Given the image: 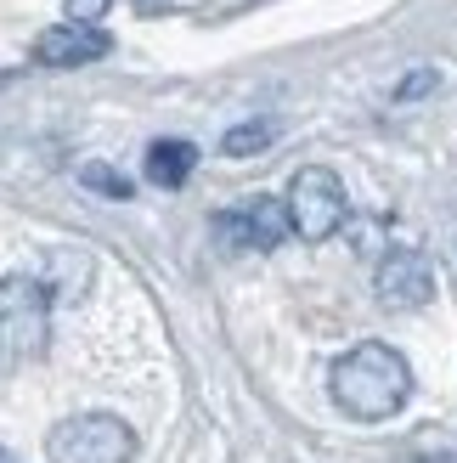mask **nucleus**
Returning <instances> with one entry per match:
<instances>
[{
    "instance_id": "20e7f679",
    "label": "nucleus",
    "mask_w": 457,
    "mask_h": 463,
    "mask_svg": "<svg viewBox=\"0 0 457 463\" xmlns=\"http://www.w3.org/2000/svg\"><path fill=\"white\" fill-rule=\"evenodd\" d=\"M45 452H51V463H130L135 435L113 412H79V419H62L51 430Z\"/></svg>"
},
{
    "instance_id": "423d86ee",
    "label": "nucleus",
    "mask_w": 457,
    "mask_h": 463,
    "mask_svg": "<svg viewBox=\"0 0 457 463\" xmlns=\"http://www.w3.org/2000/svg\"><path fill=\"white\" fill-rule=\"evenodd\" d=\"M435 288H441V277H435V266H429V254H418V249H390L378 260V299L384 306L418 311V306L435 299Z\"/></svg>"
},
{
    "instance_id": "1a4fd4ad",
    "label": "nucleus",
    "mask_w": 457,
    "mask_h": 463,
    "mask_svg": "<svg viewBox=\"0 0 457 463\" xmlns=\"http://www.w3.org/2000/svg\"><path fill=\"white\" fill-rule=\"evenodd\" d=\"M271 142H277V125H271V119H255V125H232V130H226L220 153H226V158H248V153H266Z\"/></svg>"
},
{
    "instance_id": "0eeeda50",
    "label": "nucleus",
    "mask_w": 457,
    "mask_h": 463,
    "mask_svg": "<svg viewBox=\"0 0 457 463\" xmlns=\"http://www.w3.org/2000/svg\"><path fill=\"white\" fill-rule=\"evenodd\" d=\"M107 52H113V40L97 23H57V29H45L34 40L40 68H85V62H102Z\"/></svg>"
},
{
    "instance_id": "6e6552de",
    "label": "nucleus",
    "mask_w": 457,
    "mask_h": 463,
    "mask_svg": "<svg viewBox=\"0 0 457 463\" xmlns=\"http://www.w3.org/2000/svg\"><path fill=\"white\" fill-rule=\"evenodd\" d=\"M192 170H198V147L192 142H153L147 147V181L153 187H187L192 181Z\"/></svg>"
},
{
    "instance_id": "f03ea898",
    "label": "nucleus",
    "mask_w": 457,
    "mask_h": 463,
    "mask_svg": "<svg viewBox=\"0 0 457 463\" xmlns=\"http://www.w3.org/2000/svg\"><path fill=\"white\" fill-rule=\"evenodd\" d=\"M51 345V294L34 277H0V373H17Z\"/></svg>"
},
{
    "instance_id": "f257e3e1",
    "label": "nucleus",
    "mask_w": 457,
    "mask_h": 463,
    "mask_svg": "<svg viewBox=\"0 0 457 463\" xmlns=\"http://www.w3.org/2000/svg\"><path fill=\"white\" fill-rule=\"evenodd\" d=\"M413 396V367L396 345L368 339L333 367V402L361 424H378V419H396Z\"/></svg>"
},
{
    "instance_id": "2eb2a0df",
    "label": "nucleus",
    "mask_w": 457,
    "mask_h": 463,
    "mask_svg": "<svg viewBox=\"0 0 457 463\" xmlns=\"http://www.w3.org/2000/svg\"><path fill=\"white\" fill-rule=\"evenodd\" d=\"M0 463H12V458H6V452H0Z\"/></svg>"
},
{
    "instance_id": "f8f14e48",
    "label": "nucleus",
    "mask_w": 457,
    "mask_h": 463,
    "mask_svg": "<svg viewBox=\"0 0 457 463\" xmlns=\"http://www.w3.org/2000/svg\"><path fill=\"white\" fill-rule=\"evenodd\" d=\"M113 0H68V23H97Z\"/></svg>"
},
{
    "instance_id": "9d476101",
    "label": "nucleus",
    "mask_w": 457,
    "mask_h": 463,
    "mask_svg": "<svg viewBox=\"0 0 457 463\" xmlns=\"http://www.w3.org/2000/svg\"><path fill=\"white\" fill-rule=\"evenodd\" d=\"M79 181L90 193H107V198H130V181L119 175V170H107V165H85L79 170Z\"/></svg>"
},
{
    "instance_id": "9b49d317",
    "label": "nucleus",
    "mask_w": 457,
    "mask_h": 463,
    "mask_svg": "<svg viewBox=\"0 0 457 463\" xmlns=\"http://www.w3.org/2000/svg\"><path fill=\"white\" fill-rule=\"evenodd\" d=\"M435 85H441L435 68H418L413 80H401V85H396V97H401V102H413V97H424V90H435Z\"/></svg>"
},
{
    "instance_id": "39448f33",
    "label": "nucleus",
    "mask_w": 457,
    "mask_h": 463,
    "mask_svg": "<svg viewBox=\"0 0 457 463\" xmlns=\"http://www.w3.org/2000/svg\"><path fill=\"white\" fill-rule=\"evenodd\" d=\"M215 238L226 249H238V254H266V249H277L288 238V215H283V203L277 198H248L238 203V210H226L215 215Z\"/></svg>"
},
{
    "instance_id": "7ed1b4c3",
    "label": "nucleus",
    "mask_w": 457,
    "mask_h": 463,
    "mask_svg": "<svg viewBox=\"0 0 457 463\" xmlns=\"http://www.w3.org/2000/svg\"><path fill=\"white\" fill-rule=\"evenodd\" d=\"M345 181H339L328 165H305L300 175L288 181V198H283V215L288 232H300L305 243H328L339 226H345Z\"/></svg>"
},
{
    "instance_id": "ddd939ff",
    "label": "nucleus",
    "mask_w": 457,
    "mask_h": 463,
    "mask_svg": "<svg viewBox=\"0 0 457 463\" xmlns=\"http://www.w3.org/2000/svg\"><path fill=\"white\" fill-rule=\"evenodd\" d=\"M135 6H142V12H158V6H164V0H135Z\"/></svg>"
},
{
    "instance_id": "4468645a",
    "label": "nucleus",
    "mask_w": 457,
    "mask_h": 463,
    "mask_svg": "<svg viewBox=\"0 0 457 463\" xmlns=\"http://www.w3.org/2000/svg\"><path fill=\"white\" fill-rule=\"evenodd\" d=\"M424 463H457V452H441V458H424Z\"/></svg>"
}]
</instances>
